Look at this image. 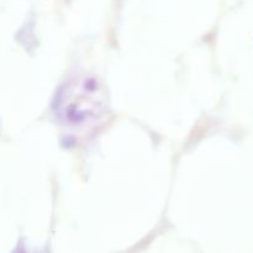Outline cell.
I'll return each instance as SVG.
<instances>
[{
    "mask_svg": "<svg viewBox=\"0 0 253 253\" xmlns=\"http://www.w3.org/2000/svg\"><path fill=\"white\" fill-rule=\"evenodd\" d=\"M106 108V93L98 79L77 76L66 82L57 93L53 115L67 131L83 132L105 116Z\"/></svg>",
    "mask_w": 253,
    "mask_h": 253,
    "instance_id": "cell-1",
    "label": "cell"
}]
</instances>
